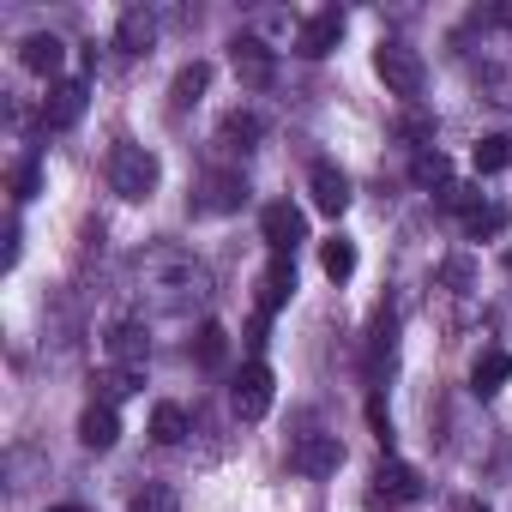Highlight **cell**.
Wrapping results in <instances>:
<instances>
[{"instance_id":"52a82bcc","label":"cell","mask_w":512,"mask_h":512,"mask_svg":"<svg viewBox=\"0 0 512 512\" xmlns=\"http://www.w3.org/2000/svg\"><path fill=\"white\" fill-rule=\"evenodd\" d=\"M85 97H91V85H85V79H55V85H49V97H43V127H49V133L79 127Z\"/></svg>"},{"instance_id":"8992f818","label":"cell","mask_w":512,"mask_h":512,"mask_svg":"<svg viewBox=\"0 0 512 512\" xmlns=\"http://www.w3.org/2000/svg\"><path fill=\"white\" fill-rule=\"evenodd\" d=\"M410 500H422V476H416L404 458H380L374 488H368V506L380 512V506H410Z\"/></svg>"},{"instance_id":"5bb4252c","label":"cell","mask_w":512,"mask_h":512,"mask_svg":"<svg viewBox=\"0 0 512 512\" xmlns=\"http://www.w3.org/2000/svg\"><path fill=\"white\" fill-rule=\"evenodd\" d=\"M290 296H296V253H272V266H266V278H260V314L272 320Z\"/></svg>"},{"instance_id":"ac0fdd59","label":"cell","mask_w":512,"mask_h":512,"mask_svg":"<svg viewBox=\"0 0 512 512\" xmlns=\"http://www.w3.org/2000/svg\"><path fill=\"white\" fill-rule=\"evenodd\" d=\"M392 332H398V320H392V308H380V320H374V332H368V362H362L368 386H380V374L392 368Z\"/></svg>"},{"instance_id":"7c38bea8","label":"cell","mask_w":512,"mask_h":512,"mask_svg":"<svg viewBox=\"0 0 512 512\" xmlns=\"http://www.w3.org/2000/svg\"><path fill=\"white\" fill-rule=\"evenodd\" d=\"M308 193H314V211H326V217H344L350 211V175L338 163H326V157L308 169Z\"/></svg>"},{"instance_id":"8fae6325","label":"cell","mask_w":512,"mask_h":512,"mask_svg":"<svg viewBox=\"0 0 512 512\" xmlns=\"http://www.w3.org/2000/svg\"><path fill=\"white\" fill-rule=\"evenodd\" d=\"M229 61H235V79L253 85V91H266L272 73H278V55H272L260 37H235V43H229Z\"/></svg>"},{"instance_id":"2e32d148","label":"cell","mask_w":512,"mask_h":512,"mask_svg":"<svg viewBox=\"0 0 512 512\" xmlns=\"http://www.w3.org/2000/svg\"><path fill=\"white\" fill-rule=\"evenodd\" d=\"M151 43H157V19L145 7H127L121 25H115V49L121 55H151Z\"/></svg>"},{"instance_id":"7402d4cb","label":"cell","mask_w":512,"mask_h":512,"mask_svg":"<svg viewBox=\"0 0 512 512\" xmlns=\"http://www.w3.org/2000/svg\"><path fill=\"white\" fill-rule=\"evenodd\" d=\"M139 380H145L139 368H103V374H97V404H109V410H115L121 398H133V392H139Z\"/></svg>"},{"instance_id":"603a6c76","label":"cell","mask_w":512,"mask_h":512,"mask_svg":"<svg viewBox=\"0 0 512 512\" xmlns=\"http://www.w3.org/2000/svg\"><path fill=\"white\" fill-rule=\"evenodd\" d=\"M320 266H326V278H332V284H344V278L356 272V241H344V235L320 241Z\"/></svg>"},{"instance_id":"484cf974","label":"cell","mask_w":512,"mask_h":512,"mask_svg":"<svg viewBox=\"0 0 512 512\" xmlns=\"http://www.w3.org/2000/svg\"><path fill=\"white\" fill-rule=\"evenodd\" d=\"M476 169L482 175H500V169H512V133H488V139H476Z\"/></svg>"},{"instance_id":"4316f807","label":"cell","mask_w":512,"mask_h":512,"mask_svg":"<svg viewBox=\"0 0 512 512\" xmlns=\"http://www.w3.org/2000/svg\"><path fill=\"white\" fill-rule=\"evenodd\" d=\"M410 181H416V187H440V193H446V187H452V163H446L440 151H416Z\"/></svg>"},{"instance_id":"5b68a950","label":"cell","mask_w":512,"mask_h":512,"mask_svg":"<svg viewBox=\"0 0 512 512\" xmlns=\"http://www.w3.org/2000/svg\"><path fill=\"white\" fill-rule=\"evenodd\" d=\"M241 205H247L241 169H211V175L193 187V211H199V217H229V211H241Z\"/></svg>"},{"instance_id":"4dcf8cb0","label":"cell","mask_w":512,"mask_h":512,"mask_svg":"<svg viewBox=\"0 0 512 512\" xmlns=\"http://www.w3.org/2000/svg\"><path fill=\"white\" fill-rule=\"evenodd\" d=\"M458 512H488V506L482 500H458Z\"/></svg>"},{"instance_id":"9c48e42d","label":"cell","mask_w":512,"mask_h":512,"mask_svg":"<svg viewBox=\"0 0 512 512\" xmlns=\"http://www.w3.org/2000/svg\"><path fill=\"white\" fill-rule=\"evenodd\" d=\"M290 464L302 470V476H332L338 464H344V440L338 434H296V446H290Z\"/></svg>"},{"instance_id":"f1b7e54d","label":"cell","mask_w":512,"mask_h":512,"mask_svg":"<svg viewBox=\"0 0 512 512\" xmlns=\"http://www.w3.org/2000/svg\"><path fill=\"white\" fill-rule=\"evenodd\" d=\"M464 229H470V235H500V229H506V211L482 199V205H476V211L464 217Z\"/></svg>"},{"instance_id":"d4e9b609","label":"cell","mask_w":512,"mask_h":512,"mask_svg":"<svg viewBox=\"0 0 512 512\" xmlns=\"http://www.w3.org/2000/svg\"><path fill=\"white\" fill-rule=\"evenodd\" d=\"M151 440L157 446H181L187 440V410L181 404H157L151 410Z\"/></svg>"},{"instance_id":"83f0119b","label":"cell","mask_w":512,"mask_h":512,"mask_svg":"<svg viewBox=\"0 0 512 512\" xmlns=\"http://www.w3.org/2000/svg\"><path fill=\"white\" fill-rule=\"evenodd\" d=\"M127 506H133V512H181V500H175L169 482H145V488H133Z\"/></svg>"},{"instance_id":"44dd1931","label":"cell","mask_w":512,"mask_h":512,"mask_svg":"<svg viewBox=\"0 0 512 512\" xmlns=\"http://www.w3.org/2000/svg\"><path fill=\"white\" fill-rule=\"evenodd\" d=\"M217 139H223V145H235V151L260 145V139H266V115H253V109H235V115H223Z\"/></svg>"},{"instance_id":"7a4b0ae2","label":"cell","mask_w":512,"mask_h":512,"mask_svg":"<svg viewBox=\"0 0 512 512\" xmlns=\"http://www.w3.org/2000/svg\"><path fill=\"white\" fill-rule=\"evenodd\" d=\"M157 181H163V163L145 151V145H133V139H121L115 151H109V187L121 193V199H151L157 193Z\"/></svg>"},{"instance_id":"30bf717a","label":"cell","mask_w":512,"mask_h":512,"mask_svg":"<svg viewBox=\"0 0 512 512\" xmlns=\"http://www.w3.org/2000/svg\"><path fill=\"white\" fill-rule=\"evenodd\" d=\"M338 43H344V13H338V7L302 19V31H296V55H302V61H326Z\"/></svg>"},{"instance_id":"277c9868","label":"cell","mask_w":512,"mask_h":512,"mask_svg":"<svg viewBox=\"0 0 512 512\" xmlns=\"http://www.w3.org/2000/svg\"><path fill=\"white\" fill-rule=\"evenodd\" d=\"M272 398H278V380H272L266 362H247V368L235 374V386H229V404H235L241 422H260V416L272 410Z\"/></svg>"},{"instance_id":"4fadbf2b","label":"cell","mask_w":512,"mask_h":512,"mask_svg":"<svg viewBox=\"0 0 512 512\" xmlns=\"http://www.w3.org/2000/svg\"><path fill=\"white\" fill-rule=\"evenodd\" d=\"M19 67L37 73V79H55V73L67 67V43H61L55 31H31V37L19 43Z\"/></svg>"},{"instance_id":"f546056e","label":"cell","mask_w":512,"mask_h":512,"mask_svg":"<svg viewBox=\"0 0 512 512\" xmlns=\"http://www.w3.org/2000/svg\"><path fill=\"white\" fill-rule=\"evenodd\" d=\"M37 187H43V169H37V157H25V163L13 169V193H19V199H31Z\"/></svg>"},{"instance_id":"6da1fadb","label":"cell","mask_w":512,"mask_h":512,"mask_svg":"<svg viewBox=\"0 0 512 512\" xmlns=\"http://www.w3.org/2000/svg\"><path fill=\"white\" fill-rule=\"evenodd\" d=\"M139 290H145V302L157 314H187V308L211 302V272H205V260H193L187 247L163 241V247H151L139 260Z\"/></svg>"},{"instance_id":"9a60e30c","label":"cell","mask_w":512,"mask_h":512,"mask_svg":"<svg viewBox=\"0 0 512 512\" xmlns=\"http://www.w3.org/2000/svg\"><path fill=\"white\" fill-rule=\"evenodd\" d=\"M103 350H109V368H139V374H145L151 338H145V326H139V320H127V326H115V332L103 338Z\"/></svg>"},{"instance_id":"d6986e66","label":"cell","mask_w":512,"mask_h":512,"mask_svg":"<svg viewBox=\"0 0 512 512\" xmlns=\"http://www.w3.org/2000/svg\"><path fill=\"white\" fill-rule=\"evenodd\" d=\"M205 85H211V61H187V67L175 73V85H169V109H175V115L193 109V103L205 97Z\"/></svg>"},{"instance_id":"1f68e13d","label":"cell","mask_w":512,"mask_h":512,"mask_svg":"<svg viewBox=\"0 0 512 512\" xmlns=\"http://www.w3.org/2000/svg\"><path fill=\"white\" fill-rule=\"evenodd\" d=\"M49 512H85V506H73V500H67V506H49Z\"/></svg>"},{"instance_id":"ba28073f","label":"cell","mask_w":512,"mask_h":512,"mask_svg":"<svg viewBox=\"0 0 512 512\" xmlns=\"http://www.w3.org/2000/svg\"><path fill=\"white\" fill-rule=\"evenodd\" d=\"M260 235H266V247H272V253H296V247H302V235H308V217H302L290 199H272V205L260 211Z\"/></svg>"},{"instance_id":"3957f363","label":"cell","mask_w":512,"mask_h":512,"mask_svg":"<svg viewBox=\"0 0 512 512\" xmlns=\"http://www.w3.org/2000/svg\"><path fill=\"white\" fill-rule=\"evenodd\" d=\"M374 73H380V85H386L392 97H422V85H428L422 55H416L410 43H398V37L374 49Z\"/></svg>"},{"instance_id":"e0dca14e","label":"cell","mask_w":512,"mask_h":512,"mask_svg":"<svg viewBox=\"0 0 512 512\" xmlns=\"http://www.w3.org/2000/svg\"><path fill=\"white\" fill-rule=\"evenodd\" d=\"M115 440H121V416H115L109 404H91V410L79 416V446H85V452H109Z\"/></svg>"},{"instance_id":"cb8c5ba5","label":"cell","mask_w":512,"mask_h":512,"mask_svg":"<svg viewBox=\"0 0 512 512\" xmlns=\"http://www.w3.org/2000/svg\"><path fill=\"white\" fill-rule=\"evenodd\" d=\"M193 362H199V368H223V362H229V332L205 320L199 338H193Z\"/></svg>"},{"instance_id":"ffe728a7","label":"cell","mask_w":512,"mask_h":512,"mask_svg":"<svg viewBox=\"0 0 512 512\" xmlns=\"http://www.w3.org/2000/svg\"><path fill=\"white\" fill-rule=\"evenodd\" d=\"M506 380H512V356H506V350H482L476 368H470V386H476L482 398H494Z\"/></svg>"}]
</instances>
